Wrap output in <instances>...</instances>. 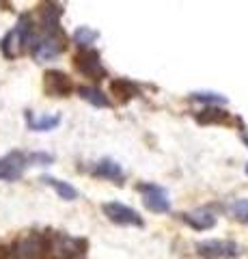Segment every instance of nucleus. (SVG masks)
Segmentation results:
<instances>
[{
    "mask_svg": "<svg viewBox=\"0 0 248 259\" xmlns=\"http://www.w3.org/2000/svg\"><path fill=\"white\" fill-rule=\"evenodd\" d=\"M63 50H65V37H63V32H37L28 52L37 63H47V61L59 59Z\"/></svg>",
    "mask_w": 248,
    "mask_h": 259,
    "instance_id": "f257e3e1",
    "label": "nucleus"
},
{
    "mask_svg": "<svg viewBox=\"0 0 248 259\" xmlns=\"http://www.w3.org/2000/svg\"><path fill=\"white\" fill-rule=\"evenodd\" d=\"M196 253L203 259H237L242 246L233 240H203L196 244Z\"/></svg>",
    "mask_w": 248,
    "mask_h": 259,
    "instance_id": "f03ea898",
    "label": "nucleus"
},
{
    "mask_svg": "<svg viewBox=\"0 0 248 259\" xmlns=\"http://www.w3.org/2000/svg\"><path fill=\"white\" fill-rule=\"evenodd\" d=\"M102 212H104V216H106L110 223H115V225H123V227H142V225H145L142 216L136 212V209L127 207L123 203H119V201L104 203L102 205Z\"/></svg>",
    "mask_w": 248,
    "mask_h": 259,
    "instance_id": "7ed1b4c3",
    "label": "nucleus"
},
{
    "mask_svg": "<svg viewBox=\"0 0 248 259\" xmlns=\"http://www.w3.org/2000/svg\"><path fill=\"white\" fill-rule=\"evenodd\" d=\"M138 190L142 192V203L147 209L156 214H169L171 212V199L162 186L158 184H140Z\"/></svg>",
    "mask_w": 248,
    "mask_h": 259,
    "instance_id": "20e7f679",
    "label": "nucleus"
},
{
    "mask_svg": "<svg viewBox=\"0 0 248 259\" xmlns=\"http://www.w3.org/2000/svg\"><path fill=\"white\" fill-rule=\"evenodd\" d=\"M76 67H78L80 74H84L91 80L106 78V69H104V65H102V56L97 50H93V48H84V50H80L76 54Z\"/></svg>",
    "mask_w": 248,
    "mask_h": 259,
    "instance_id": "39448f33",
    "label": "nucleus"
},
{
    "mask_svg": "<svg viewBox=\"0 0 248 259\" xmlns=\"http://www.w3.org/2000/svg\"><path fill=\"white\" fill-rule=\"evenodd\" d=\"M47 250V242L39 233H28L18 240V244L13 248L15 259H41Z\"/></svg>",
    "mask_w": 248,
    "mask_h": 259,
    "instance_id": "423d86ee",
    "label": "nucleus"
},
{
    "mask_svg": "<svg viewBox=\"0 0 248 259\" xmlns=\"http://www.w3.org/2000/svg\"><path fill=\"white\" fill-rule=\"evenodd\" d=\"M28 162L24 151H9L7 156H0V182H18Z\"/></svg>",
    "mask_w": 248,
    "mask_h": 259,
    "instance_id": "0eeeda50",
    "label": "nucleus"
},
{
    "mask_svg": "<svg viewBox=\"0 0 248 259\" xmlns=\"http://www.w3.org/2000/svg\"><path fill=\"white\" fill-rule=\"evenodd\" d=\"M43 89L50 97H67L71 91H74V82L67 74H63L59 69H50L45 71L43 76Z\"/></svg>",
    "mask_w": 248,
    "mask_h": 259,
    "instance_id": "6e6552de",
    "label": "nucleus"
},
{
    "mask_svg": "<svg viewBox=\"0 0 248 259\" xmlns=\"http://www.w3.org/2000/svg\"><path fill=\"white\" fill-rule=\"evenodd\" d=\"M181 221L190 225L194 231H207L216 225V214L207 207H199V209H192V212L181 214Z\"/></svg>",
    "mask_w": 248,
    "mask_h": 259,
    "instance_id": "1a4fd4ad",
    "label": "nucleus"
},
{
    "mask_svg": "<svg viewBox=\"0 0 248 259\" xmlns=\"http://www.w3.org/2000/svg\"><path fill=\"white\" fill-rule=\"evenodd\" d=\"M91 173L95 177H102V180H108V182H117V184H121L123 177H125L121 164H119L117 160H113V158H102L100 162H95Z\"/></svg>",
    "mask_w": 248,
    "mask_h": 259,
    "instance_id": "9d476101",
    "label": "nucleus"
},
{
    "mask_svg": "<svg viewBox=\"0 0 248 259\" xmlns=\"http://www.w3.org/2000/svg\"><path fill=\"white\" fill-rule=\"evenodd\" d=\"M26 125L33 132H52L61 125V115H39L35 117L30 110H26Z\"/></svg>",
    "mask_w": 248,
    "mask_h": 259,
    "instance_id": "9b49d317",
    "label": "nucleus"
},
{
    "mask_svg": "<svg viewBox=\"0 0 248 259\" xmlns=\"http://www.w3.org/2000/svg\"><path fill=\"white\" fill-rule=\"evenodd\" d=\"M76 91H78V95L82 97L84 102H89L91 106H95V108H108V106H110V100H108V95L104 93L102 89L93 87V84H84V87H78Z\"/></svg>",
    "mask_w": 248,
    "mask_h": 259,
    "instance_id": "f8f14e48",
    "label": "nucleus"
},
{
    "mask_svg": "<svg viewBox=\"0 0 248 259\" xmlns=\"http://www.w3.org/2000/svg\"><path fill=\"white\" fill-rule=\"evenodd\" d=\"M41 182L50 186V188L57 192L63 201H76V199H78V190H76L71 184H67V182L57 180V177H52V175H43Z\"/></svg>",
    "mask_w": 248,
    "mask_h": 259,
    "instance_id": "ddd939ff",
    "label": "nucleus"
},
{
    "mask_svg": "<svg viewBox=\"0 0 248 259\" xmlns=\"http://www.w3.org/2000/svg\"><path fill=\"white\" fill-rule=\"evenodd\" d=\"M100 39V32L93 30L91 26H78L74 30V44L80 48V50H84V48H91L95 41Z\"/></svg>",
    "mask_w": 248,
    "mask_h": 259,
    "instance_id": "4468645a",
    "label": "nucleus"
},
{
    "mask_svg": "<svg viewBox=\"0 0 248 259\" xmlns=\"http://www.w3.org/2000/svg\"><path fill=\"white\" fill-rule=\"evenodd\" d=\"M190 100L199 104H210V106H218V104L222 106V104H227L225 95L214 93V91H194V93H190Z\"/></svg>",
    "mask_w": 248,
    "mask_h": 259,
    "instance_id": "2eb2a0df",
    "label": "nucleus"
},
{
    "mask_svg": "<svg viewBox=\"0 0 248 259\" xmlns=\"http://www.w3.org/2000/svg\"><path fill=\"white\" fill-rule=\"evenodd\" d=\"M227 110L218 106H207L205 110H201V115H196L201 123H222V121H227Z\"/></svg>",
    "mask_w": 248,
    "mask_h": 259,
    "instance_id": "dca6fc26",
    "label": "nucleus"
},
{
    "mask_svg": "<svg viewBox=\"0 0 248 259\" xmlns=\"http://www.w3.org/2000/svg\"><path fill=\"white\" fill-rule=\"evenodd\" d=\"M113 93L115 95H121L123 100H130V97H134V95H138V89H136V84H132L130 80H125V78H119V80H115L113 84Z\"/></svg>",
    "mask_w": 248,
    "mask_h": 259,
    "instance_id": "f3484780",
    "label": "nucleus"
},
{
    "mask_svg": "<svg viewBox=\"0 0 248 259\" xmlns=\"http://www.w3.org/2000/svg\"><path fill=\"white\" fill-rule=\"evenodd\" d=\"M229 212L235 221L248 225V199H235L233 203L229 205Z\"/></svg>",
    "mask_w": 248,
    "mask_h": 259,
    "instance_id": "a211bd4d",
    "label": "nucleus"
},
{
    "mask_svg": "<svg viewBox=\"0 0 248 259\" xmlns=\"http://www.w3.org/2000/svg\"><path fill=\"white\" fill-rule=\"evenodd\" d=\"M26 162L28 166H50L54 162V156L47 151H30L26 153Z\"/></svg>",
    "mask_w": 248,
    "mask_h": 259,
    "instance_id": "6ab92c4d",
    "label": "nucleus"
},
{
    "mask_svg": "<svg viewBox=\"0 0 248 259\" xmlns=\"http://www.w3.org/2000/svg\"><path fill=\"white\" fill-rule=\"evenodd\" d=\"M3 255H5V248H3V246H0V257H3Z\"/></svg>",
    "mask_w": 248,
    "mask_h": 259,
    "instance_id": "aec40b11",
    "label": "nucleus"
},
{
    "mask_svg": "<svg viewBox=\"0 0 248 259\" xmlns=\"http://www.w3.org/2000/svg\"><path fill=\"white\" fill-rule=\"evenodd\" d=\"M246 175H248V164H246Z\"/></svg>",
    "mask_w": 248,
    "mask_h": 259,
    "instance_id": "412c9836",
    "label": "nucleus"
}]
</instances>
